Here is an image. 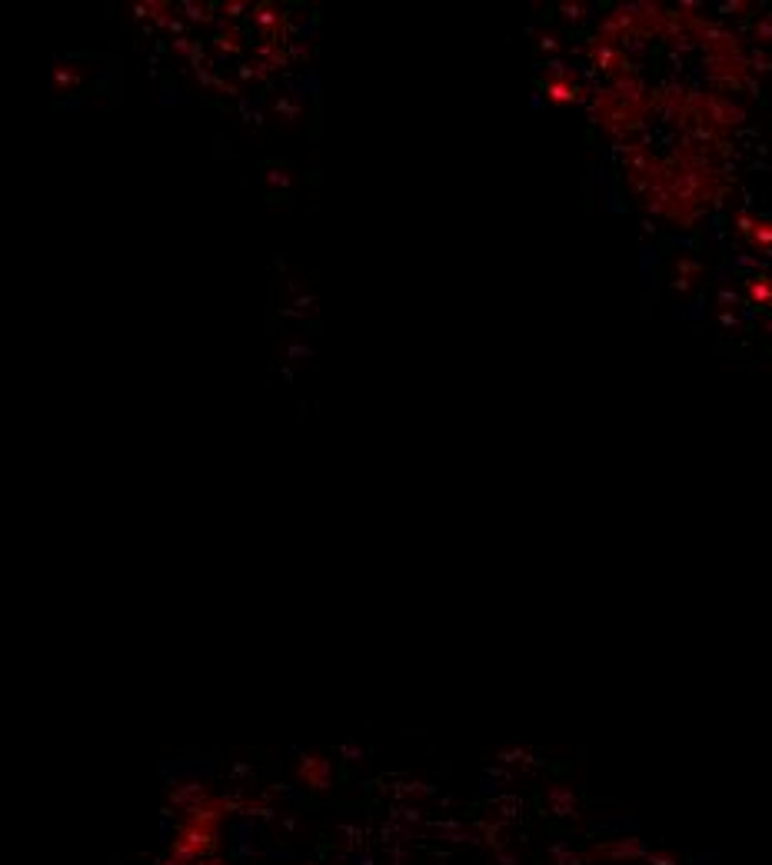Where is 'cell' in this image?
Returning a JSON list of instances; mask_svg holds the SVG:
<instances>
[{"mask_svg":"<svg viewBox=\"0 0 772 865\" xmlns=\"http://www.w3.org/2000/svg\"><path fill=\"white\" fill-rule=\"evenodd\" d=\"M490 809L496 812L493 819H500V822H506V825H513V822L520 819V812H522V799H520V796H503V799H493L490 802Z\"/></svg>","mask_w":772,"mask_h":865,"instance_id":"8","label":"cell"},{"mask_svg":"<svg viewBox=\"0 0 772 865\" xmlns=\"http://www.w3.org/2000/svg\"><path fill=\"white\" fill-rule=\"evenodd\" d=\"M380 796H393V799H423V796H436V786L423 782V779H396V782H380Z\"/></svg>","mask_w":772,"mask_h":865,"instance_id":"3","label":"cell"},{"mask_svg":"<svg viewBox=\"0 0 772 865\" xmlns=\"http://www.w3.org/2000/svg\"><path fill=\"white\" fill-rule=\"evenodd\" d=\"M200 865H227V862H220V859H210V862H200Z\"/></svg>","mask_w":772,"mask_h":865,"instance_id":"22","label":"cell"},{"mask_svg":"<svg viewBox=\"0 0 772 865\" xmlns=\"http://www.w3.org/2000/svg\"><path fill=\"white\" fill-rule=\"evenodd\" d=\"M243 815H247V819L273 822V819H276V809H273V805H267L263 799H247V802H243Z\"/></svg>","mask_w":772,"mask_h":865,"instance_id":"10","label":"cell"},{"mask_svg":"<svg viewBox=\"0 0 772 865\" xmlns=\"http://www.w3.org/2000/svg\"><path fill=\"white\" fill-rule=\"evenodd\" d=\"M340 832H343V835L349 839V842H347V852H357V849L363 852V849H367V832H363L359 825H349V822H343V825H340Z\"/></svg>","mask_w":772,"mask_h":865,"instance_id":"12","label":"cell"},{"mask_svg":"<svg viewBox=\"0 0 772 865\" xmlns=\"http://www.w3.org/2000/svg\"><path fill=\"white\" fill-rule=\"evenodd\" d=\"M400 822H406V825H420V822H423V809H420V805H406V802H400Z\"/></svg>","mask_w":772,"mask_h":865,"instance_id":"14","label":"cell"},{"mask_svg":"<svg viewBox=\"0 0 772 865\" xmlns=\"http://www.w3.org/2000/svg\"><path fill=\"white\" fill-rule=\"evenodd\" d=\"M500 762H522V766H530V752L526 749H510V752H500Z\"/></svg>","mask_w":772,"mask_h":865,"instance_id":"15","label":"cell"},{"mask_svg":"<svg viewBox=\"0 0 772 865\" xmlns=\"http://www.w3.org/2000/svg\"><path fill=\"white\" fill-rule=\"evenodd\" d=\"M177 839H184V842H190L194 849H200V855H210L213 849H217V829H203V825H194V822H184L180 832H177Z\"/></svg>","mask_w":772,"mask_h":865,"instance_id":"6","label":"cell"},{"mask_svg":"<svg viewBox=\"0 0 772 865\" xmlns=\"http://www.w3.org/2000/svg\"><path fill=\"white\" fill-rule=\"evenodd\" d=\"M646 862L649 865H679V859H676L673 852H653V855H646Z\"/></svg>","mask_w":772,"mask_h":865,"instance_id":"16","label":"cell"},{"mask_svg":"<svg viewBox=\"0 0 772 865\" xmlns=\"http://www.w3.org/2000/svg\"><path fill=\"white\" fill-rule=\"evenodd\" d=\"M340 756L349 759V762H363V749H359V745H343V749H340Z\"/></svg>","mask_w":772,"mask_h":865,"instance_id":"18","label":"cell"},{"mask_svg":"<svg viewBox=\"0 0 772 865\" xmlns=\"http://www.w3.org/2000/svg\"><path fill=\"white\" fill-rule=\"evenodd\" d=\"M160 865H184V862H180V859H174V855H170V859H167V862H160Z\"/></svg>","mask_w":772,"mask_h":865,"instance_id":"21","label":"cell"},{"mask_svg":"<svg viewBox=\"0 0 772 865\" xmlns=\"http://www.w3.org/2000/svg\"><path fill=\"white\" fill-rule=\"evenodd\" d=\"M586 859L593 862V859H612V862H636V859H646V849H642L639 839H616V842H606V845H596V849H589Z\"/></svg>","mask_w":772,"mask_h":865,"instance_id":"2","label":"cell"},{"mask_svg":"<svg viewBox=\"0 0 772 865\" xmlns=\"http://www.w3.org/2000/svg\"><path fill=\"white\" fill-rule=\"evenodd\" d=\"M383 852H386V859H390L393 865H406V862H410V855H413L410 849H403V845H393V842H390V845H383Z\"/></svg>","mask_w":772,"mask_h":865,"instance_id":"13","label":"cell"},{"mask_svg":"<svg viewBox=\"0 0 772 865\" xmlns=\"http://www.w3.org/2000/svg\"><path fill=\"white\" fill-rule=\"evenodd\" d=\"M496 865H522V859L510 849H503V852H496Z\"/></svg>","mask_w":772,"mask_h":865,"instance_id":"17","label":"cell"},{"mask_svg":"<svg viewBox=\"0 0 772 865\" xmlns=\"http://www.w3.org/2000/svg\"><path fill=\"white\" fill-rule=\"evenodd\" d=\"M233 776H237V779H253V769H247L243 762H237V766H233Z\"/></svg>","mask_w":772,"mask_h":865,"instance_id":"19","label":"cell"},{"mask_svg":"<svg viewBox=\"0 0 772 865\" xmlns=\"http://www.w3.org/2000/svg\"><path fill=\"white\" fill-rule=\"evenodd\" d=\"M170 855L174 859H180L184 865H196L203 862V855H200V849H194L190 842H184V839H174V845H170Z\"/></svg>","mask_w":772,"mask_h":865,"instance_id":"11","label":"cell"},{"mask_svg":"<svg viewBox=\"0 0 772 865\" xmlns=\"http://www.w3.org/2000/svg\"><path fill=\"white\" fill-rule=\"evenodd\" d=\"M296 825H300V819H296V815H286V819H283V829H286V832H293Z\"/></svg>","mask_w":772,"mask_h":865,"instance_id":"20","label":"cell"},{"mask_svg":"<svg viewBox=\"0 0 772 865\" xmlns=\"http://www.w3.org/2000/svg\"><path fill=\"white\" fill-rule=\"evenodd\" d=\"M546 855H549V865H586V852H573V849H566L563 842H556L546 849Z\"/></svg>","mask_w":772,"mask_h":865,"instance_id":"9","label":"cell"},{"mask_svg":"<svg viewBox=\"0 0 772 865\" xmlns=\"http://www.w3.org/2000/svg\"><path fill=\"white\" fill-rule=\"evenodd\" d=\"M503 829H506V822H500V819H490V815H486V819H476V822H473V832H476L479 839H483V842L490 845L493 852H503V849H506V839H503Z\"/></svg>","mask_w":772,"mask_h":865,"instance_id":"7","label":"cell"},{"mask_svg":"<svg viewBox=\"0 0 772 865\" xmlns=\"http://www.w3.org/2000/svg\"><path fill=\"white\" fill-rule=\"evenodd\" d=\"M546 805H549V812L559 815V819H579L576 796H573V788L569 786H549L546 788Z\"/></svg>","mask_w":772,"mask_h":865,"instance_id":"5","label":"cell"},{"mask_svg":"<svg viewBox=\"0 0 772 865\" xmlns=\"http://www.w3.org/2000/svg\"><path fill=\"white\" fill-rule=\"evenodd\" d=\"M296 779L306 782L313 792H327V788H333V762L316 756V752H303L300 766H296Z\"/></svg>","mask_w":772,"mask_h":865,"instance_id":"1","label":"cell"},{"mask_svg":"<svg viewBox=\"0 0 772 865\" xmlns=\"http://www.w3.org/2000/svg\"><path fill=\"white\" fill-rule=\"evenodd\" d=\"M184 812H186V822L203 825V829H217L220 819L227 815V812H223V799H200V802H194V805H190V809H184Z\"/></svg>","mask_w":772,"mask_h":865,"instance_id":"4","label":"cell"}]
</instances>
